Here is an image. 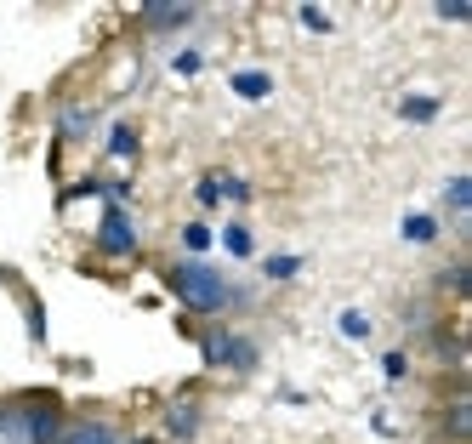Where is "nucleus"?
<instances>
[{"label": "nucleus", "instance_id": "f8f14e48", "mask_svg": "<svg viewBox=\"0 0 472 444\" xmlns=\"http://www.w3.org/2000/svg\"><path fill=\"white\" fill-rule=\"evenodd\" d=\"M267 280H296V268H302V256H267Z\"/></svg>", "mask_w": 472, "mask_h": 444}, {"label": "nucleus", "instance_id": "dca6fc26", "mask_svg": "<svg viewBox=\"0 0 472 444\" xmlns=\"http://www.w3.org/2000/svg\"><path fill=\"white\" fill-rule=\"evenodd\" d=\"M182 245H188V251H206V245H211V228L206 222H188L182 228Z\"/></svg>", "mask_w": 472, "mask_h": 444}, {"label": "nucleus", "instance_id": "7ed1b4c3", "mask_svg": "<svg viewBox=\"0 0 472 444\" xmlns=\"http://www.w3.org/2000/svg\"><path fill=\"white\" fill-rule=\"evenodd\" d=\"M206 359H211V364H228V371H250V364H257V348H250L245 336L211 331V336H206Z\"/></svg>", "mask_w": 472, "mask_h": 444}, {"label": "nucleus", "instance_id": "412c9836", "mask_svg": "<svg viewBox=\"0 0 472 444\" xmlns=\"http://www.w3.org/2000/svg\"><path fill=\"white\" fill-rule=\"evenodd\" d=\"M199 63H206L199 52H177V74H199Z\"/></svg>", "mask_w": 472, "mask_h": 444}, {"label": "nucleus", "instance_id": "b1692460", "mask_svg": "<svg viewBox=\"0 0 472 444\" xmlns=\"http://www.w3.org/2000/svg\"><path fill=\"white\" fill-rule=\"evenodd\" d=\"M131 444H154V439H131Z\"/></svg>", "mask_w": 472, "mask_h": 444}, {"label": "nucleus", "instance_id": "a211bd4d", "mask_svg": "<svg viewBox=\"0 0 472 444\" xmlns=\"http://www.w3.org/2000/svg\"><path fill=\"white\" fill-rule=\"evenodd\" d=\"M29 336H35V342H46V308L35 297H29Z\"/></svg>", "mask_w": 472, "mask_h": 444}, {"label": "nucleus", "instance_id": "ddd939ff", "mask_svg": "<svg viewBox=\"0 0 472 444\" xmlns=\"http://www.w3.org/2000/svg\"><path fill=\"white\" fill-rule=\"evenodd\" d=\"M444 200H450V211H467V205H472V182H467V177H450Z\"/></svg>", "mask_w": 472, "mask_h": 444}, {"label": "nucleus", "instance_id": "aec40b11", "mask_svg": "<svg viewBox=\"0 0 472 444\" xmlns=\"http://www.w3.org/2000/svg\"><path fill=\"white\" fill-rule=\"evenodd\" d=\"M341 331L358 342V336H370V319H365V314H348V319H341Z\"/></svg>", "mask_w": 472, "mask_h": 444}, {"label": "nucleus", "instance_id": "4be33fe9", "mask_svg": "<svg viewBox=\"0 0 472 444\" xmlns=\"http://www.w3.org/2000/svg\"><path fill=\"white\" fill-rule=\"evenodd\" d=\"M302 23H308V29H330V18H324L319 6H302Z\"/></svg>", "mask_w": 472, "mask_h": 444}, {"label": "nucleus", "instance_id": "1a4fd4ad", "mask_svg": "<svg viewBox=\"0 0 472 444\" xmlns=\"http://www.w3.org/2000/svg\"><path fill=\"white\" fill-rule=\"evenodd\" d=\"M399 114L404 120H438V97H404Z\"/></svg>", "mask_w": 472, "mask_h": 444}, {"label": "nucleus", "instance_id": "39448f33", "mask_svg": "<svg viewBox=\"0 0 472 444\" xmlns=\"http://www.w3.org/2000/svg\"><path fill=\"white\" fill-rule=\"evenodd\" d=\"M57 444H120V439H114V427H108V422H69L57 433Z\"/></svg>", "mask_w": 472, "mask_h": 444}, {"label": "nucleus", "instance_id": "9d476101", "mask_svg": "<svg viewBox=\"0 0 472 444\" xmlns=\"http://www.w3.org/2000/svg\"><path fill=\"white\" fill-rule=\"evenodd\" d=\"M194 422H199V410H194V405H171V433H177V439L194 433Z\"/></svg>", "mask_w": 472, "mask_h": 444}, {"label": "nucleus", "instance_id": "20e7f679", "mask_svg": "<svg viewBox=\"0 0 472 444\" xmlns=\"http://www.w3.org/2000/svg\"><path fill=\"white\" fill-rule=\"evenodd\" d=\"M97 245H103L108 256H137V228H131V217L108 205L103 222H97Z\"/></svg>", "mask_w": 472, "mask_h": 444}, {"label": "nucleus", "instance_id": "9b49d317", "mask_svg": "<svg viewBox=\"0 0 472 444\" xmlns=\"http://www.w3.org/2000/svg\"><path fill=\"white\" fill-rule=\"evenodd\" d=\"M108 148H114L120 160H131V155H137V131H131V126H114V131H108Z\"/></svg>", "mask_w": 472, "mask_h": 444}, {"label": "nucleus", "instance_id": "f03ea898", "mask_svg": "<svg viewBox=\"0 0 472 444\" xmlns=\"http://www.w3.org/2000/svg\"><path fill=\"white\" fill-rule=\"evenodd\" d=\"M63 416L46 405V393H29L18 405H0V444H57Z\"/></svg>", "mask_w": 472, "mask_h": 444}, {"label": "nucleus", "instance_id": "6ab92c4d", "mask_svg": "<svg viewBox=\"0 0 472 444\" xmlns=\"http://www.w3.org/2000/svg\"><path fill=\"white\" fill-rule=\"evenodd\" d=\"M86 120H91L86 109H74V114H63V137H80V131H86Z\"/></svg>", "mask_w": 472, "mask_h": 444}, {"label": "nucleus", "instance_id": "2eb2a0df", "mask_svg": "<svg viewBox=\"0 0 472 444\" xmlns=\"http://www.w3.org/2000/svg\"><path fill=\"white\" fill-rule=\"evenodd\" d=\"M467 427H472V410H467V399H455V410H450V439H467Z\"/></svg>", "mask_w": 472, "mask_h": 444}, {"label": "nucleus", "instance_id": "6e6552de", "mask_svg": "<svg viewBox=\"0 0 472 444\" xmlns=\"http://www.w3.org/2000/svg\"><path fill=\"white\" fill-rule=\"evenodd\" d=\"M404 239H438V217H427V211H410V217H404Z\"/></svg>", "mask_w": 472, "mask_h": 444}, {"label": "nucleus", "instance_id": "f3484780", "mask_svg": "<svg viewBox=\"0 0 472 444\" xmlns=\"http://www.w3.org/2000/svg\"><path fill=\"white\" fill-rule=\"evenodd\" d=\"M216 194H228V200H250V182H240V177H216Z\"/></svg>", "mask_w": 472, "mask_h": 444}, {"label": "nucleus", "instance_id": "f257e3e1", "mask_svg": "<svg viewBox=\"0 0 472 444\" xmlns=\"http://www.w3.org/2000/svg\"><path fill=\"white\" fill-rule=\"evenodd\" d=\"M171 290H177L182 308H194V314H228L233 302H245V290L228 285L211 263H177L171 268Z\"/></svg>", "mask_w": 472, "mask_h": 444}, {"label": "nucleus", "instance_id": "423d86ee", "mask_svg": "<svg viewBox=\"0 0 472 444\" xmlns=\"http://www.w3.org/2000/svg\"><path fill=\"white\" fill-rule=\"evenodd\" d=\"M233 91H240V97H267L274 80H267L262 69H240V74H233Z\"/></svg>", "mask_w": 472, "mask_h": 444}, {"label": "nucleus", "instance_id": "4468645a", "mask_svg": "<svg viewBox=\"0 0 472 444\" xmlns=\"http://www.w3.org/2000/svg\"><path fill=\"white\" fill-rule=\"evenodd\" d=\"M223 245H228L233 256H250V228H245V222H233L228 234H223Z\"/></svg>", "mask_w": 472, "mask_h": 444}, {"label": "nucleus", "instance_id": "0eeeda50", "mask_svg": "<svg viewBox=\"0 0 472 444\" xmlns=\"http://www.w3.org/2000/svg\"><path fill=\"white\" fill-rule=\"evenodd\" d=\"M143 18H148L154 29H182L188 18H194V12H188V6H148Z\"/></svg>", "mask_w": 472, "mask_h": 444}, {"label": "nucleus", "instance_id": "5701e85b", "mask_svg": "<svg viewBox=\"0 0 472 444\" xmlns=\"http://www.w3.org/2000/svg\"><path fill=\"white\" fill-rule=\"evenodd\" d=\"M216 200H223V194H216V177H206L199 182V205H216Z\"/></svg>", "mask_w": 472, "mask_h": 444}]
</instances>
